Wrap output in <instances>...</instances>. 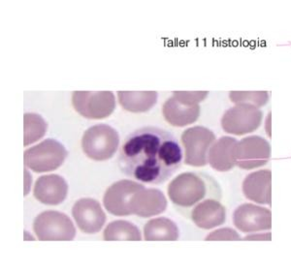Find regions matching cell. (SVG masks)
<instances>
[{"label": "cell", "instance_id": "cell-1", "mask_svg": "<svg viewBox=\"0 0 291 274\" xmlns=\"http://www.w3.org/2000/svg\"><path fill=\"white\" fill-rule=\"evenodd\" d=\"M183 150L168 131L148 126L129 134L120 147L121 173L148 184H161L182 166Z\"/></svg>", "mask_w": 291, "mask_h": 274}, {"label": "cell", "instance_id": "cell-2", "mask_svg": "<svg viewBox=\"0 0 291 274\" xmlns=\"http://www.w3.org/2000/svg\"><path fill=\"white\" fill-rule=\"evenodd\" d=\"M168 196L187 215L198 203L207 199L220 201L222 191L218 181L208 173L187 172L176 176L169 183Z\"/></svg>", "mask_w": 291, "mask_h": 274}, {"label": "cell", "instance_id": "cell-3", "mask_svg": "<svg viewBox=\"0 0 291 274\" xmlns=\"http://www.w3.org/2000/svg\"><path fill=\"white\" fill-rule=\"evenodd\" d=\"M119 144L116 129L107 124H97L88 128L82 138V148L88 158L105 161L112 158Z\"/></svg>", "mask_w": 291, "mask_h": 274}, {"label": "cell", "instance_id": "cell-4", "mask_svg": "<svg viewBox=\"0 0 291 274\" xmlns=\"http://www.w3.org/2000/svg\"><path fill=\"white\" fill-rule=\"evenodd\" d=\"M185 147V164L191 167H205L209 164V152L216 143L214 132L204 126H193L184 131L181 137Z\"/></svg>", "mask_w": 291, "mask_h": 274}, {"label": "cell", "instance_id": "cell-5", "mask_svg": "<svg viewBox=\"0 0 291 274\" xmlns=\"http://www.w3.org/2000/svg\"><path fill=\"white\" fill-rule=\"evenodd\" d=\"M67 157L65 147L54 139H47L25 151V165L36 173L58 169Z\"/></svg>", "mask_w": 291, "mask_h": 274}, {"label": "cell", "instance_id": "cell-6", "mask_svg": "<svg viewBox=\"0 0 291 274\" xmlns=\"http://www.w3.org/2000/svg\"><path fill=\"white\" fill-rule=\"evenodd\" d=\"M270 143L260 136L251 135L238 141L234 148L236 166L245 171L259 169L271 158Z\"/></svg>", "mask_w": 291, "mask_h": 274}, {"label": "cell", "instance_id": "cell-7", "mask_svg": "<svg viewBox=\"0 0 291 274\" xmlns=\"http://www.w3.org/2000/svg\"><path fill=\"white\" fill-rule=\"evenodd\" d=\"M263 113L251 105H235L221 117V127L227 134L245 136L258 130L261 126Z\"/></svg>", "mask_w": 291, "mask_h": 274}, {"label": "cell", "instance_id": "cell-8", "mask_svg": "<svg viewBox=\"0 0 291 274\" xmlns=\"http://www.w3.org/2000/svg\"><path fill=\"white\" fill-rule=\"evenodd\" d=\"M72 105L77 113L88 119H103L115 111V96L111 91H75Z\"/></svg>", "mask_w": 291, "mask_h": 274}, {"label": "cell", "instance_id": "cell-9", "mask_svg": "<svg viewBox=\"0 0 291 274\" xmlns=\"http://www.w3.org/2000/svg\"><path fill=\"white\" fill-rule=\"evenodd\" d=\"M33 231L39 240H72L76 235L71 219L55 210L44 211L36 217Z\"/></svg>", "mask_w": 291, "mask_h": 274}, {"label": "cell", "instance_id": "cell-10", "mask_svg": "<svg viewBox=\"0 0 291 274\" xmlns=\"http://www.w3.org/2000/svg\"><path fill=\"white\" fill-rule=\"evenodd\" d=\"M233 224L238 231L245 233L270 231L272 228V212L269 208L246 202L233 212Z\"/></svg>", "mask_w": 291, "mask_h": 274}, {"label": "cell", "instance_id": "cell-11", "mask_svg": "<svg viewBox=\"0 0 291 274\" xmlns=\"http://www.w3.org/2000/svg\"><path fill=\"white\" fill-rule=\"evenodd\" d=\"M145 186L128 179L116 181L108 188L103 197L105 208L113 215H131L130 202L132 197Z\"/></svg>", "mask_w": 291, "mask_h": 274}, {"label": "cell", "instance_id": "cell-12", "mask_svg": "<svg viewBox=\"0 0 291 274\" xmlns=\"http://www.w3.org/2000/svg\"><path fill=\"white\" fill-rule=\"evenodd\" d=\"M72 215L79 229L89 234L100 231L106 221L100 203L90 198L77 201L73 206Z\"/></svg>", "mask_w": 291, "mask_h": 274}, {"label": "cell", "instance_id": "cell-13", "mask_svg": "<svg viewBox=\"0 0 291 274\" xmlns=\"http://www.w3.org/2000/svg\"><path fill=\"white\" fill-rule=\"evenodd\" d=\"M242 191L245 198L259 205H272V172L259 170L248 173L243 180Z\"/></svg>", "mask_w": 291, "mask_h": 274}, {"label": "cell", "instance_id": "cell-14", "mask_svg": "<svg viewBox=\"0 0 291 274\" xmlns=\"http://www.w3.org/2000/svg\"><path fill=\"white\" fill-rule=\"evenodd\" d=\"M67 193V182L58 174L40 176L34 185L35 199L48 205H58L64 202Z\"/></svg>", "mask_w": 291, "mask_h": 274}, {"label": "cell", "instance_id": "cell-15", "mask_svg": "<svg viewBox=\"0 0 291 274\" xmlns=\"http://www.w3.org/2000/svg\"><path fill=\"white\" fill-rule=\"evenodd\" d=\"M189 218L198 228L211 230L224 224L226 221V208L220 201L207 199L190 211Z\"/></svg>", "mask_w": 291, "mask_h": 274}, {"label": "cell", "instance_id": "cell-16", "mask_svg": "<svg viewBox=\"0 0 291 274\" xmlns=\"http://www.w3.org/2000/svg\"><path fill=\"white\" fill-rule=\"evenodd\" d=\"M167 207V200L159 189H143L131 199V214L147 218L159 215Z\"/></svg>", "mask_w": 291, "mask_h": 274}, {"label": "cell", "instance_id": "cell-17", "mask_svg": "<svg viewBox=\"0 0 291 274\" xmlns=\"http://www.w3.org/2000/svg\"><path fill=\"white\" fill-rule=\"evenodd\" d=\"M162 115L170 125L184 127L198 120L200 116V106L182 104L172 96L163 104Z\"/></svg>", "mask_w": 291, "mask_h": 274}, {"label": "cell", "instance_id": "cell-18", "mask_svg": "<svg viewBox=\"0 0 291 274\" xmlns=\"http://www.w3.org/2000/svg\"><path fill=\"white\" fill-rule=\"evenodd\" d=\"M238 141L234 137L223 136L216 141L209 152V165L218 172L231 171L236 166L234 148Z\"/></svg>", "mask_w": 291, "mask_h": 274}, {"label": "cell", "instance_id": "cell-19", "mask_svg": "<svg viewBox=\"0 0 291 274\" xmlns=\"http://www.w3.org/2000/svg\"><path fill=\"white\" fill-rule=\"evenodd\" d=\"M117 98L120 106L131 113H145L158 101L157 91H118Z\"/></svg>", "mask_w": 291, "mask_h": 274}, {"label": "cell", "instance_id": "cell-20", "mask_svg": "<svg viewBox=\"0 0 291 274\" xmlns=\"http://www.w3.org/2000/svg\"><path fill=\"white\" fill-rule=\"evenodd\" d=\"M179 234L176 223L165 217L152 219L144 228L145 240H177Z\"/></svg>", "mask_w": 291, "mask_h": 274}, {"label": "cell", "instance_id": "cell-21", "mask_svg": "<svg viewBox=\"0 0 291 274\" xmlns=\"http://www.w3.org/2000/svg\"><path fill=\"white\" fill-rule=\"evenodd\" d=\"M103 237L105 240H141L139 229L128 221L116 220L111 222L105 229Z\"/></svg>", "mask_w": 291, "mask_h": 274}, {"label": "cell", "instance_id": "cell-22", "mask_svg": "<svg viewBox=\"0 0 291 274\" xmlns=\"http://www.w3.org/2000/svg\"><path fill=\"white\" fill-rule=\"evenodd\" d=\"M48 124L43 117L37 114H25L24 116V144H33L43 138Z\"/></svg>", "mask_w": 291, "mask_h": 274}, {"label": "cell", "instance_id": "cell-23", "mask_svg": "<svg viewBox=\"0 0 291 274\" xmlns=\"http://www.w3.org/2000/svg\"><path fill=\"white\" fill-rule=\"evenodd\" d=\"M229 99L235 105L246 104L259 109L269 101V93L267 91H231Z\"/></svg>", "mask_w": 291, "mask_h": 274}, {"label": "cell", "instance_id": "cell-24", "mask_svg": "<svg viewBox=\"0 0 291 274\" xmlns=\"http://www.w3.org/2000/svg\"><path fill=\"white\" fill-rule=\"evenodd\" d=\"M209 91H174L173 96L179 102L185 105H199L207 98Z\"/></svg>", "mask_w": 291, "mask_h": 274}, {"label": "cell", "instance_id": "cell-25", "mask_svg": "<svg viewBox=\"0 0 291 274\" xmlns=\"http://www.w3.org/2000/svg\"><path fill=\"white\" fill-rule=\"evenodd\" d=\"M243 237H241L240 233L237 232L236 230L231 228H220L218 230L210 232L206 237L205 240H242Z\"/></svg>", "mask_w": 291, "mask_h": 274}, {"label": "cell", "instance_id": "cell-26", "mask_svg": "<svg viewBox=\"0 0 291 274\" xmlns=\"http://www.w3.org/2000/svg\"><path fill=\"white\" fill-rule=\"evenodd\" d=\"M242 240H262V241H271L272 233L271 232H255L249 233L243 237Z\"/></svg>", "mask_w": 291, "mask_h": 274}]
</instances>
